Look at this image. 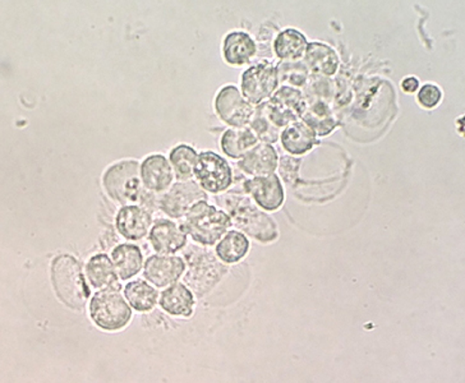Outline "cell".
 Instances as JSON below:
<instances>
[{
	"instance_id": "6da1fadb",
	"label": "cell",
	"mask_w": 465,
	"mask_h": 383,
	"mask_svg": "<svg viewBox=\"0 0 465 383\" xmlns=\"http://www.w3.org/2000/svg\"><path fill=\"white\" fill-rule=\"evenodd\" d=\"M139 166L141 164L136 160L112 164L103 175V185L108 196L121 206L139 205L153 209L157 199L142 183Z\"/></svg>"
},
{
	"instance_id": "7a4b0ae2",
	"label": "cell",
	"mask_w": 465,
	"mask_h": 383,
	"mask_svg": "<svg viewBox=\"0 0 465 383\" xmlns=\"http://www.w3.org/2000/svg\"><path fill=\"white\" fill-rule=\"evenodd\" d=\"M232 218L233 225L246 236L256 239L260 243H272L278 238V227L273 218L252 203L251 199L241 194L224 196V203L220 202Z\"/></svg>"
},
{
	"instance_id": "3957f363",
	"label": "cell",
	"mask_w": 465,
	"mask_h": 383,
	"mask_svg": "<svg viewBox=\"0 0 465 383\" xmlns=\"http://www.w3.org/2000/svg\"><path fill=\"white\" fill-rule=\"evenodd\" d=\"M50 276L58 299L68 308L82 311L89 299L90 289L80 263L71 254L57 255L51 263Z\"/></svg>"
},
{
	"instance_id": "277c9868",
	"label": "cell",
	"mask_w": 465,
	"mask_h": 383,
	"mask_svg": "<svg viewBox=\"0 0 465 383\" xmlns=\"http://www.w3.org/2000/svg\"><path fill=\"white\" fill-rule=\"evenodd\" d=\"M181 227L197 245L212 247L229 232L233 223L223 209L210 205L208 200H200L184 216Z\"/></svg>"
},
{
	"instance_id": "5b68a950",
	"label": "cell",
	"mask_w": 465,
	"mask_h": 383,
	"mask_svg": "<svg viewBox=\"0 0 465 383\" xmlns=\"http://www.w3.org/2000/svg\"><path fill=\"white\" fill-rule=\"evenodd\" d=\"M132 307L121 296V289H104L94 294L89 312L94 324L108 333L123 330L133 317Z\"/></svg>"
},
{
	"instance_id": "8992f818",
	"label": "cell",
	"mask_w": 465,
	"mask_h": 383,
	"mask_svg": "<svg viewBox=\"0 0 465 383\" xmlns=\"http://www.w3.org/2000/svg\"><path fill=\"white\" fill-rule=\"evenodd\" d=\"M261 106L273 126L282 129L302 120L307 99L300 88L282 86Z\"/></svg>"
},
{
	"instance_id": "52a82bcc",
	"label": "cell",
	"mask_w": 465,
	"mask_h": 383,
	"mask_svg": "<svg viewBox=\"0 0 465 383\" xmlns=\"http://www.w3.org/2000/svg\"><path fill=\"white\" fill-rule=\"evenodd\" d=\"M194 181L206 193H224L233 185L232 166L217 152L202 151L194 165Z\"/></svg>"
},
{
	"instance_id": "ba28073f",
	"label": "cell",
	"mask_w": 465,
	"mask_h": 383,
	"mask_svg": "<svg viewBox=\"0 0 465 383\" xmlns=\"http://www.w3.org/2000/svg\"><path fill=\"white\" fill-rule=\"evenodd\" d=\"M279 85L278 69L267 60L248 67L241 76L242 95L254 106L266 102L278 90Z\"/></svg>"
},
{
	"instance_id": "9c48e42d",
	"label": "cell",
	"mask_w": 465,
	"mask_h": 383,
	"mask_svg": "<svg viewBox=\"0 0 465 383\" xmlns=\"http://www.w3.org/2000/svg\"><path fill=\"white\" fill-rule=\"evenodd\" d=\"M214 106L219 120L230 128L248 127L256 111V108L246 100L241 90L234 85H227L219 90Z\"/></svg>"
},
{
	"instance_id": "30bf717a",
	"label": "cell",
	"mask_w": 465,
	"mask_h": 383,
	"mask_svg": "<svg viewBox=\"0 0 465 383\" xmlns=\"http://www.w3.org/2000/svg\"><path fill=\"white\" fill-rule=\"evenodd\" d=\"M200 200H208V193L196 181L177 182L161 193L157 205L170 218H183Z\"/></svg>"
},
{
	"instance_id": "8fae6325",
	"label": "cell",
	"mask_w": 465,
	"mask_h": 383,
	"mask_svg": "<svg viewBox=\"0 0 465 383\" xmlns=\"http://www.w3.org/2000/svg\"><path fill=\"white\" fill-rule=\"evenodd\" d=\"M243 190L264 211L275 212L284 205V187L276 174L248 179L243 183Z\"/></svg>"
},
{
	"instance_id": "7c38bea8",
	"label": "cell",
	"mask_w": 465,
	"mask_h": 383,
	"mask_svg": "<svg viewBox=\"0 0 465 383\" xmlns=\"http://www.w3.org/2000/svg\"><path fill=\"white\" fill-rule=\"evenodd\" d=\"M187 264L183 258L174 254H154L146 260L144 276L156 288H168L184 275Z\"/></svg>"
},
{
	"instance_id": "4fadbf2b",
	"label": "cell",
	"mask_w": 465,
	"mask_h": 383,
	"mask_svg": "<svg viewBox=\"0 0 465 383\" xmlns=\"http://www.w3.org/2000/svg\"><path fill=\"white\" fill-rule=\"evenodd\" d=\"M153 215L144 206H121L115 216V227L127 240H141L150 233L153 227Z\"/></svg>"
},
{
	"instance_id": "5bb4252c",
	"label": "cell",
	"mask_w": 465,
	"mask_h": 383,
	"mask_svg": "<svg viewBox=\"0 0 465 383\" xmlns=\"http://www.w3.org/2000/svg\"><path fill=\"white\" fill-rule=\"evenodd\" d=\"M187 238L183 227L169 218L155 221L148 233L151 247L157 254H178L187 245Z\"/></svg>"
},
{
	"instance_id": "9a60e30c",
	"label": "cell",
	"mask_w": 465,
	"mask_h": 383,
	"mask_svg": "<svg viewBox=\"0 0 465 383\" xmlns=\"http://www.w3.org/2000/svg\"><path fill=\"white\" fill-rule=\"evenodd\" d=\"M141 181L146 190L154 194H161L169 190L174 181L170 161L163 155H150L139 166Z\"/></svg>"
},
{
	"instance_id": "2e32d148",
	"label": "cell",
	"mask_w": 465,
	"mask_h": 383,
	"mask_svg": "<svg viewBox=\"0 0 465 383\" xmlns=\"http://www.w3.org/2000/svg\"><path fill=\"white\" fill-rule=\"evenodd\" d=\"M238 168L252 178L275 174L279 168L278 152L273 145L257 144L238 161Z\"/></svg>"
},
{
	"instance_id": "e0dca14e",
	"label": "cell",
	"mask_w": 465,
	"mask_h": 383,
	"mask_svg": "<svg viewBox=\"0 0 465 383\" xmlns=\"http://www.w3.org/2000/svg\"><path fill=\"white\" fill-rule=\"evenodd\" d=\"M257 45L251 35L243 31L228 33L223 41V58L233 67L246 66L256 57Z\"/></svg>"
},
{
	"instance_id": "ac0fdd59",
	"label": "cell",
	"mask_w": 465,
	"mask_h": 383,
	"mask_svg": "<svg viewBox=\"0 0 465 383\" xmlns=\"http://www.w3.org/2000/svg\"><path fill=\"white\" fill-rule=\"evenodd\" d=\"M194 303L192 290L179 282L170 285L160 294L159 306L172 317H192Z\"/></svg>"
},
{
	"instance_id": "d6986e66",
	"label": "cell",
	"mask_w": 465,
	"mask_h": 383,
	"mask_svg": "<svg viewBox=\"0 0 465 383\" xmlns=\"http://www.w3.org/2000/svg\"><path fill=\"white\" fill-rule=\"evenodd\" d=\"M282 148L293 156H302L317 145V135L305 121H296L281 133Z\"/></svg>"
},
{
	"instance_id": "ffe728a7",
	"label": "cell",
	"mask_w": 465,
	"mask_h": 383,
	"mask_svg": "<svg viewBox=\"0 0 465 383\" xmlns=\"http://www.w3.org/2000/svg\"><path fill=\"white\" fill-rule=\"evenodd\" d=\"M112 261L118 278L126 281L144 269V254L139 245L121 243L112 251Z\"/></svg>"
},
{
	"instance_id": "44dd1931",
	"label": "cell",
	"mask_w": 465,
	"mask_h": 383,
	"mask_svg": "<svg viewBox=\"0 0 465 383\" xmlns=\"http://www.w3.org/2000/svg\"><path fill=\"white\" fill-rule=\"evenodd\" d=\"M303 62L309 72L326 77L335 75L340 64L336 51L322 42H309Z\"/></svg>"
},
{
	"instance_id": "7402d4cb",
	"label": "cell",
	"mask_w": 465,
	"mask_h": 383,
	"mask_svg": "<svg viewBox=\"0 0 465 383\" xmlns=\"http://www.w3.org/2000/svg\"><path fill=\"white\" fill-rule=\"evenodd\" d=\"M86 275L91 287L99 289V290L121 289V279L118 278L114 264L108 254L93 255L86 264Z\"/></svg>"
},
{
	"instance_id": "603a6c76",
	"label": "cell",
	"mask_w": 465,
	"mask_h": 383,
	"mask_svg": "<svg viewBox=\"0 0 465 383\" xmlns=\"http://www.w3.org/2000/svg\"><path fill=\"white\" fill-rule=\"evenodd\" d=\"M309 47L305 33L297 29L282 30L273 40V53L281 62H296L305 57Z\"/></svg>"
},
{
	"instance_id": "cb8c5ba5",
	"label": "cell",
	"mask_w": 465,
	"mask_h": 383,
	"mask_svg": "<svg viewBox=\"0 0 465 383\" xmlns=\"http://www.w3.org/2000/svg\"><path fill=\"white\" fill-rule=\"evenodd\" d=\"M258 144L257 137L249 127L229 128L220 139V147L230 159L241 160L249 150Z\"/></svg>"
},
{
	"instance_id": "d4e9b609",
	"label": "cell",
	"mask_w": 465,
	"mask_h": 383,
	"mask_svg": "<svg viewBox=\"0 0 465 383\" xmlns=\"http://www.w3.org/2000/svg\"><path fill=\"white\" fill-rule=\"evenodd\" d=\"M251 243L246 234L239 230H229L223 238L219 240L215 254L220 263L225 264H236L241 263L248 254Z\"/></svg>"
},
{
	"instance_id": "484cf974",
	"label": "cell",
	"mask_w": 465,
	"mask_h": 383,
	"mask_svg": "<svg viewBox=\"0 0 465 383\" xmlns=\"http://www.w3.org/2000/svg\"><path fill=\"white\" fill-rule=\"evenodd\" d=\"M124 297L137 312H150L157 304L159 293L145 280H133L124 288Z\"/></svg>"
},
{
	"instance_id": "4316f807",
	"label": "cell",
	"mask_w": 465,
	"mask_h": 383,
	"mask_svg": "<svg viewBox=\"0 0 465 383\" xmlns=\"http://www.w3.org/2000/svg\"><path fill=\"white\" fill-rule=\"evenodd\" d=\"M197 157H199V154L188 145H179L170 151V165H172L178 182L194 179V165H196Z\"/></svg>"
},
{
	"instance_id": "83f0119b",
	"label": "cell",
	"mask_w": 465,
	"mask_h": 383,
	"mask_svg": "<svg viewBox=\"0 0 465 383\" xmlns=\"http://www.w3.org/2000/svg\"><path fill=\"white\" fill-rule=\"evenodd\" d=\"M303 121L315 130L317 136H329L336 127V121L331 114L330 109L325 102H316V104L309 105L302 117Z\"/></svg>"
},
{
	"instance_id": "f1b7e54d",
	"label": "cell",
	"mask_w": 465,
	"mask_h": 383,
	"mask_svg": "<svg viewBox=\"0 0 465 383\" xmlns=\"http://www.w3.org/2000/svg\"><path fill=\"white\" fill-rule=\"evenodd\" d=\"M248 127L254 132V135L257 137L258 142L261 141V144H276L279 138H281V129L273 126L272 121L269 120L261 105L257 106L254 118H252Z\"/></svg>"
},
{
	"instance_id": "f546056e",
	"label": "cell",
	"mask_w": 465,
	"mask_h": 383,
	"mask_svg": "<svg viewBox=\"0 0 465 383\" xmlns=\"http://www.w3.org/2000/svg\"><path fill=\"white\" fill-rule=\"evenodd\" d=\"M278 69L279 81L282 86L303 87L309 80V71L305 62H281L276 66Z\"/></svg>"
},
{
	"instance_id": "4dcf8cb0",
	"label": "cell",
	"mask_w": 465,
	"mask_h": 383,
	"mask_svg": "<svg viewBox=\"0 0 465 383\" xmlns=\"http://www.w3.org/2000/svg\"><path fill=\"white\" fill-rule=\"evenodd\" d=\"M417 102L425 111H433L443 102L442 88L434 84H425L417 91Z\"/></svg>"
},
{
	"instance_id": "1f68e13d",
	"label": "cell",
	"mask_w": 465,
	"mask_h": 383,
	"mask_svg": "<svg viewBox=\"0 0 465 383\" xmlns=\"http://www.w3.org/2000/svg\"><path fill=\"white\" fill-rule=\"evenodd\" d=\"M400 87L406 94H416L419 87H421V84H419L418 78L415 77V76H408V77L403 78Z\"/></svg>"
}]
</instances>
